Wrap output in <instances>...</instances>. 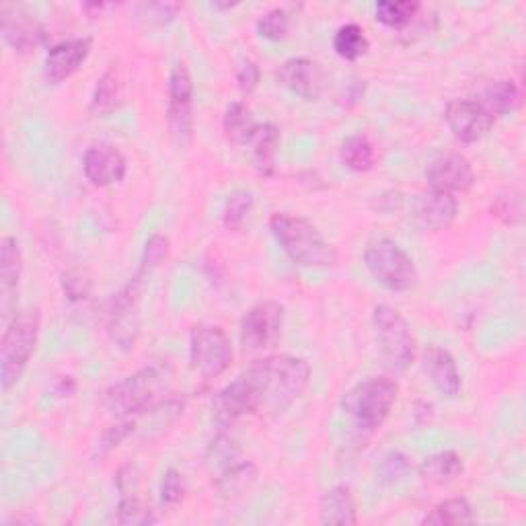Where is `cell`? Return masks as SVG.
Here are the masks:
<instances>
[{"mask_svg":"<svg viewBox=\"0 0 526 526\" xmlns=\"http://www.w3.org/2000/svg\"><path fill=\"white\" fill-rule=\"evenodd\" d=\"M311 364L292 354H272L251 362L212 399V420L220 432L245 416H280L309 389Z\"/></svg>","mask_w":526,"mask_h":526,"instance_id":"obj_1","label":"cell"},{"mask_svg":"<svg viewBox=\"0 0 526 526\" xmlns=\"http://www.w3.org/2000/svg\"><path fill=\"white\" fill-rule=\"evenodd\" d=\"M171 372L165 366H144L111 385L101 399L103 409L118 420L153 411L169 401Z\"/></svg>","mask_w":526,"mask_h":526,"instance_id":"obj_2","label":"cell"},{"mask_svg":"<svg viewBox=\"0 0 526 526\" xmlns=\"http://www.w3.org/2000/svg\"><path fill=\"white\" fill-rule=\"evenodd\" d=\"M270 231L288 259L300 268L329 270L337 263L335 247L311 220L303 216L274 212L270 218Z\"/></svg>","mask_w":526,"mask_h":526,"instance_id":"obj_3","label":"cell"},{"mask_svg":"<svg viewBox=\"0 0 526 526\" xmlns=\"http://www.w3.org/2000/svg\"><path fill=\"white\" fill-rule=\"evenodd\" d=\"M40 321L37 309L19 311L7 321L3 342H0V385H3V391H11L25 374L37 346V337H40Z\"/></svg>","mask_w":526,"mask_h":526,"instance_id":"obj_4","label":"cell"},{"mask_svg":"<svg viewBox=\"0 0 526 526\" xmlns=\"http://www.w3.org/2000/svg\"><path fill=\"white\" fill-rule=\"evenodd\" d=\"M399 383L391 377H370L354 385L342 399V409L362 432H377L397 403Z\"/></svg>","mask_w":526,"mask_h":526,"instance_id":"obj_5","label":"cell"},{"mask_svg":"<svg viewBox=\"0 0 526 526\" xmlns=\"http://www.w3.org/2000/svg\"><path fill=\"white\" fill-rule=\"evenodd\" d=\"M364 266L381 286L407 292L418 284V268L411 255L393 239H374L364 249Z\"/></svg>","mask_w":526,"mask_h":526,"instance_id":"obj_6","label":"cell"},{"mask_svg":"<svg viewBox=\"0 0 526 526\" xmlns=\"http://www.w3.org/2000/svg\"><path fill=\"white\" fill-rule=\"evenodd\" d=\"M372 327L389 370L405 372L416 360V337L407 319L389 305H377L372 311Z\"/></svg>","mask_w":526,"mask_h":526,"instance_id":"obj_7","label":"cell"},{"mask_svg":"<svg viewBox=\"0 0 526 526\" xmlns=\"http://www.w3.org/2000/svg\"><path fill=\"white\" fill-rule=\"evenodd\" d=\"M235 352L227 331L220 325L200 323L190 331V362L204 381L218 379L229 370Z\"/></svg>","mask_w":526,"mask_h":526,"instance_id":"obj_8","label":"cell"},{"mask_svg":"<svg viewBox=\"0 0 526 526\" xmlns=\"http://www.w3.org/2000/svg\"><path fill=\"white\" fill-rule=\"evenodd\" d=\"M142 278L138 272L114 298L107 303V333L114 344L122 350H132L140 331V294H142Z\"/></svg>","mask_w":526,"mask_h":526,"instance_id":"obj_9","label":"cell"},{"mask_svg":"<svg viewBox=\"0 0 526 526\" xmlns=\"http://www.w3.org/2000/svg\"><path fill=\"white\" fill-rule=\"evenodd\" d=\"M169 130L177 144L187 146L194 138V79L183 62L175 64L169 74Z\"/></svg>","mask_w":526,"mask_h":526,"instance_id":"obj_10","label":"cell"},{"mask_svg":"<svg viewBox=\"0 0 526 526\" xmlns=\"http://www.w3.org/2000/svg\"><path fill=\"white\" fill-rule=\"evenodd\" d=\"M284 327V307L276 300H261L241 319L239 340L247 352H266L274 348Z\"/></svg>","mask_w":526,"mask_h":526,"instance_id":"obj_11","label":"cell"},{"mask_svg":"<svg viewBox=\"0 0 526 526\" xmlns=\"http://www.w3.org/2000/svg\"><path fill=\"white\" fill-rule=\"evenodd\" d=\"M444 120L457 140L465 144L479 142L490 134L496 118L475 99L448 101L444 109Z\"/></svg>","mask_w":526,"mask_h":526,"instance_id":"obj_12","label":"cell"},{"mask_svg":"<svg viewBox=\"0 0 526 526\" xmlns=\"http://www.w3.org/2000/svg\"><path fill=\"white\" fill-rule=\"evenodd\" d=\"M83 173L93 187H109L126 177L128 161L116 144L99 140L85 150Z\"/></svg>","mask_w":526,"mask_h":526,"instance_id":"obj_13","label":"cell"},{"mask_svg":"<svg viewBox=\"0 0 526 526\" xmlns=\"http://www.w3.org/2000/svg\"><path fill=\"white\" fill-rule=\"evenodd\" d=\"M426 181L430 190L446 194H467L475 185L473 165L459 153H446L430 161L426 167Z\"/></svg>","mask_w":526,"mask_h":526,"instance_id":"obj_14","label":"cell"},{"mask_svg":"<svg viewBox=\"0 0 526 526\" xmlns=\"http://www.w3.org/2000/svg\"><path fill=\"white\" fill-rule=\"evenodd\" d=\"M278 81L300 99L315 101L325 89V70L313 58L294 56L278 68Z\"/></svg>","mask_w":526,"mask_h":526,"instance_id":"obj_15","label":"cell"},{"mask_svg":"<svg viewBox=\"0 0 526 526\" xmlns=\"http://www.w3.org/2000/svg\"><path fill=\"white\" fill-rule=\"evenodd\" d=\"M413 216L424 231L442 233L453 227L459 216V200L453 194L428 190L418 196L413 204Z\"/></svg>","mask_w":526,"mask_h":526,"instance_id":"obj_16","label":"cell"},{"mask_svg":"<svg viewBox=\"0 0 526 526\" xmlns=\"http://www.w3.org/2000/svg\"><path fill=\"white\" fill-rule=\"evenodd\" d=\"M93 50L91 37H74V40L60 42L52 46L46 54V77L52 83L68 81L72 74H77L87 62Z\"/></svg>","mask_w":526,"mask_h":526,"instance_id":"obj_17","label":"cell"},{"mask_svg":"<svg viewBox=\"0 0 526 526\" xmlns=\"http://www.w3.org/2000/svg\"><path fill=\"white\" fill-rule=\"evenodd\" d=\"M3 37L5 42L19 54H29L44 44L46 31L42 23L27 11L17 7H3Z\"/></svg>","mask_w":526,"mask_h":526,"instance_id":"obj_18","label":"cell"},{"mask_svg":"<svg viewBox=\"0 0 526 526\" xmlns=\"http://www.w3.org/2000/svg\"><path fill=\"white\" fill-rule=\"evenodd\" d=\"M422 364H424V372L428 374L430 383L436 387L440 395L448 399H455L461 393V387H463L461 370H459L455 356L450 354L446 348L430 346L424 352Z\"/></svg>","mask_w":526,"mask_h":526,"instance_id":"obj_19","label":"cell"},{"mask_svg":"<svg viewBox=\"0 0 526 526\" xmlns=\"http://www.w3.org/2000/svg\"><path fill=\"white\" fill-rule=\"evenodd\" d=\"M23 274V253L15 237H5L0 243V294H3V313L9 321L13 296Z\"/></svg>","mask_w":526,"mask_h":526,"instance_id":"obj_20","label":"cell"},{"mask_svg":"<svg viewBox=\"0 0 526 526\" xmlns=\"http://www.w3.org/2000/svg\"><path fill=\"white\" fill-rule=\"evenodd\" d=\"M319 520L323 524H342V526L358 524L356 500H354L350 485L337 483L329 487V490L321 496Z\"/></svg>","mask_w":526,"mask_h":526,"instance_id":"obj_21","label":"cell"},{"mask_svg":"<svg viewBox=\"0 0 526 526\" xmlns=\"http://www.w3.org/2000/svg\"><path fill=\"white\" fill-rule=\"evenodd\" d=\"M280 128L272 122H263L257 126L249 146H251V153H253V161L255 167L259 171V175L263 177H272L276 171V157H278V150H280Z\"/></svg>","mask_w":526,"mask_h":526,"instance_id":"obj_22","label":"cell"},{"mask_svg":"<svg viewBox=\"0 0 526 526\" xmlns=\"http://www.w3.org/2000/svg\"><path fill=\"white\" fill-rule=\"evenodd\" d=\"M257 467L249 461L235 463L216 477V490L224 502H237L247 496L257 481Z\"/></svg>","mask_w":526,"mask_h":526,"instance_id":"obj_23","label":"cell"},{"mask_svg":"<svg viewBox=\"0 0 526 526\" xmlns=\"http://www.w3.org/2000/svg\"><path fill=\"white\" fill-rule=\"evenodd\" d=\"M465 473V461L457 450H440L426 457L420 465V475L430 485H448Z\"/></svg>","mask_w":526,"mask_h":526,"instance_id":"obj_24","label":"cell"},{"mask_svg":"<svg viewBox=\"0 0 526 526\" xmlns=\"http://www.w3.org/2000/svg\"><path fill=\"white\" fill-rule=\"evenodd\" d=\"M257 126L259 124L253 118V111L243 101L229 103L227 111H224V118H222L224 136H227V140L237 146L249 144Z\"/></svg>","mask_w":526,"mask_h":526,"instance_id":"obj_25","label":"cell"},{"mask_svg":"<svg viewBox=\"0 0 526 526\" xmlns=\"http://www.w3.org/2000/svg\"><path fill=\"white\" fill-rule=\"evenodd\" d=\"M494 118L508 116L520 105V91L514 85V81L500 79L485 87L483 99L479 101Z\"/></svg>","mask_w":526,"mask_h":526,"instance_id":"obj_26","label":"cell"},{"mask_svg":"<svg viewBox=\"0 0 526 526\" xmlns=\"http://www.w3.org/2000/svg\"><path fill=\"white\" fill-rule=\"evenodd\" d=\"M475 522L473 506L467 498H450L440 502L422 518V524L432 526H459V524H471Z\"/></svg>","mask_w":526,"mask_h":526,"instance_id":"obj_27","label":"cell"},{"mask_svg":"<svg viewBox=\"0 0 526 526\" xmlns=\"http://www.w3.org/2000/svg\"><path fill=\"white\" fill-rule=\"evenodd\" d=\"M342 161L356 173H366L377 165V146L366 134H354L342 144Z\"/></svg>","mask_w":526,"mask_h":526,"instance_id":"obj_28","label":"cell"},{"mask_svg":"<svg viewBox=\"0 0 526 526\" xmlns=\"http://www.w3.org/2000/svg\"><path fill=\"white\" fill-rule=\"evenodd\" d=\"M122 103V79L116 64H111L97 81L91 109L97 114H111V111L118 109Z\"/></svg>","mask_w":526,"mask_h":526,"instance_id":"obj_29","label":"cell"},{"mask_svg":"<svg viewBox=\"0 0 526 526\" xmlns=\"http://www.w3.org/2000/svg\"><path fill=\"white\" fill-rule=\"evenodd\" d=\"M333 50L340 58L356 62L370 50V40L358 23H346L333 33Z\"/></svg>","mask_w":526,"mask_h":526,"instance_id":"obj_30","label":"cell"},{"mask_svg":"<svg viewBox=\"0 0 526 526\" xmlns=\"http://www.w3.org/2000/svg\"><path fill=\"white\" fill-rule=\"evenodd\" d=\"M418 11H420V3H411V0H381V3L374 7V15H377V19L391 29L407 27L413 19H416Z\"/></svg>","mask_w":526,"mask_h":526,"instance_id":"obj_31","label":"cell"},{"mask_svg":"<svg viewBox=\"0 0 526 526\" xmlns=\"http://www.w3.org/2000/svg\"><path fill=\"white\" fill-rule=\"evenodd\" d=\"M237 455H239L237 444H235L227 434L220 432V434L210 442V446L206 448L204 463H206V467H208L212 473L216 471V473L220 475L224 469H229L231 465H235Z\"/></svg>","mask_w":526,"mask_h":526,"instance_id":"obj_32","label":"cell"},{"mask_svg":"<svg viewBox=\"0 0 526 526\" xmlns=\"http://www.w3.org/2000/svg\"><path fill=\"white\" fill-rule=\"evenodd\" d=\"M251 210H253V194L247 190L233 192L227 204H224V212H222L224 227L229 231H241Z\"/></svg>","mask_w":526,"mask_h":526,"instance_id":"obj_33","label":"cell"},{"mask_svg":"<svg viewBox=\"0 0 526 526\" xmlns=\"http://www.w3.org/2000/svg\"><path fill=\"white\" fill-rule=\"evenodd\" d=\"M118 522L128 526H144L157 522V516L153 508L146 506L136 494H124L118 502Z\"/></svg>","mask_w":526,"mask_h":526,"instance_id":"obj_34","label":"cell"},{"mask_svg":"<svg viewBox=\"0 0 526 526\" xmlns=\"http://www.w3.org/2000/svg\"><path fill=\"white\" fill-rule=\"evenodd\" d=\"M181 7L177 3H140L134 7V19L146 27H163L171 23Z\"/></svg>","mask_w":526,"mask_h":526,"instance_id":"obj_35","label":"cell"},{"mask_svg":"<svg viewBox=\"0 0 526 526\" xmlns=\"http://www.w3.org/2000/svg\"><path fill=\"white\" fill-rule=\"evenodd\" d=\"M60 286H62V292L70 300V303H83V300H87L91 290H93V280H91L87 270L70 268L62 274Z\"/></svg>","mask_w":526,"mask_h":526,"instance_id":"obj_36","label":"cell"},{"mask_svg":"<svg viewBox=\"0 0 526 526\" xmlns=\"http://www.w3.org/2000/svg\"><path fill=\"white\" fill-rule=\"evenodd\" d=\"M288 31H290V13L282 7H276L257 19V33L270 42L284 40Z\"/></svg>","mask_w":526,"mask_h":526,"instance_id":"obj_37","label":"cell"},{"mask_svg":"<svg viewBox=\"0 0 526 526\" xmlns=\"http://www.w3.org/2000/svg\"><path fill=\"white\" fill-rule=\"evenodd\" d=\"M522 212H524L522 196L514 190L496 196L492 202V216L508 224V227H514V224L522 222Z\"/></svg>","mask_w":526,"mask_h":526,"instance_id":"obj_38","label":"cell"},{"mask_svg":"<svg viewBox=\"0 0 526 526\" xmlns=\"http://www.w3.org/2000/svg\"><path fill=\"white\" fill-rule=\"evenodd\" d=\"M167 255H169V239L161 233L150 235V239L144 245L142 257H140V270L138 272H142L146 276L153 270H157L161 263H165Z\"/></svg>","mask_w":526,"mask_h":526,"instance_id":"obj_39","label":"cell"},{"mask_svg":"<svg viewBox=\"0 0 526 526\" xmlns=\"http://www.w3.org/2000/svg\"><path fill=\"white\" fill-rule=\"evenodd\" d=\"M134 430H136V420L134 418H124L118 424L107 428L103 432V436L99 438V442H97V453L95 455L97 457L109 455L111 450L118 448L126 438H130L134 434Z\"/></svg>","mask_w":526,"mask_h":526,"instance_id":"obj_40","label":"cell"},{"mask_svg":"<svg viewBox=\"0 0 526 526\" xmlns=\"http://www.w3.org/2000/svg\"><path fill=\"white\" fill-rule=\"evenodd\" d=\"M185 498V479L177 469H167L161 481V502L165 506H175Z\"/></svg>","mask_w":526,"mask_h":526,"instance_id":"obj_41","label":"cell"},{"mask_svg":"<svg viewBox=\"0 0 526 526\" xmlns=\"http://www.w3.org/2000/svg\"><path fill=\"white\" fill-rule=\"evenodd\" d=\"M409 469L411 463L403 453H389L379 465V479L383 483H397L409 473Z\"/></svg>","mask_w":526,"mask_h":526,"instance_id":"obj_42","label":"cell"},{"mask_svg":"<svg viewBox=\"0 0 526 526\" xmlns=\"http://www.w3.org/2000/svg\"><path fill=\"white\" fill-rule=\"evenodd\" d=\"M261 81V70L255 60H245L237 70V85L245 95H251Z\"/></svg>","mask_w":526,"mask_h":526,"instance_id":"obj_43","label":"cell"}]
</instances>
